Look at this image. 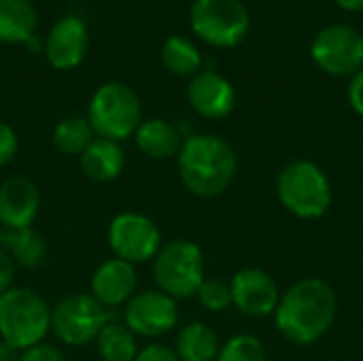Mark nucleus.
I'll list each match as a JSON object with an SVG mask.
<instances>
[{"instance_id":"nucleus-1","label":"nucleus","mask_w":363,"mask_h":361,"mask_svg":"<svg viewBox=\"0 0 363 361\" xmlns=\"http://www.w3.org/2000/svg\"><path fill=\"white\" fill-rule=\"evenodd\" d=\"M336 313L338 298L334 287L321 279H302L281 296L274 323L289 343L308 347L332 330Z\"/></svg>"},{"instance_id":"nucleus-2","label":"nucleus","mask_w":363,"mask_h":361,"mask_svg":"<svg viewBox=\"0 0 363 361\" xmlns=\"http://www.w3.org/2000/svg\"><path fill=\"white\" fill-rule=\"evenodd\" d=\"M179 160V177L187 191L198 198L221 196L236 179L238 155L234 147L215 134H194L183 140Z\"/></svg>"},{"instance_id":"nucleus-3","label":"nucleus","mask_w":363,"mask_h":361,"mask_svg":"<svg viewBox=\"0 0 363 361\" xmlns=\"http://www.w3.org/2000/svg\"><path fill=\"white\" fill-rule=\"evenodd\" d=\"M277 196L294 217L306 221L323 217L334 200L328 174L311 160L291 162L279 172Z\"/></svg>"},{"instance_id":"nucleus-4","label":"nucleus","mask_w":363,"mask_h":361,"mask_svg":"<svg viewBox=\"0 0 363 361\" xmlns=\"http://www.w3.org/2000/svg\"><path fill=\"white\" fill-rule=\"evenodd\" d=\"M87 121L98 138L121 143L143 123V104L136 91L119 81L100 85L87 106Z\"/></svg>"},{"instance_id":"nucleus-5","label":"nucleus","mask_w":363,"mask_h":361,"mask_svg":"<svg viewBox=\"0 0 363 361\" xmlns=\"http://www.w3.org/2000/svg\"><path fill=\"white\" fill-rule=\"evenodd\" d=\"M51 330V309L28 287H11L0 296V338L19 351L40 345Z\"/></svg>"},{"instance_id":"nucleus-6","label":"nucleus","mask_w":363,"mask_h":361,"mask_svg":"<svg viewBox=\"0 0 363 361\" xmlns=\"http://www.w3.org/2000/svg\"><path fill=\"white\" fill-rule=\"evenodd\" d=\"M153 279L157 289L174 300L198 294L204 277V253L191 240H170L153 257Z\"/></svg>"},{"instance_id":"nucleus-7","label":"nucleus","mask_w":363,"mask_h":361,"mask_svg":"<svg viewBox=\"0 0 363 361\" xmlns=\"http://www.w3.org/2000/svg\"><path fill=\"white\" fill-rule=\"evenodd\" d=\"M189 23L200 40L228 49L247 36L251 17L242 0H194Z\"/></svg>"},{"instance_id":"nucleus-8","label":"nucleus","mask_w":363,"mask_h":361,"mask_svg":"<svg viewBox=\"0 0 363 361\" xmlns=\"http://www.w3.org/2000/svg\"><path fill=\"white\" fill-rule=\"evenodd\" d=\"M111 321V313L89 294H70L51 311V330L68 347H83Z\"/></svg>"},{"instance_id":"nucleus-9","label":"nucleus","mask_w":363,"mask_h":361,"mask_svg":"<svg viewBox=\"0 0 363 361\" xmlns=\"http://www.w3.org/2000/svg\"><path fill=\"white\" fill-rule=\"evenodd\" d=\"M315 64L334 77H353L363 68V34L347 23H332L313 38Z\"/></svg>"},{"instance_id":"nucleus-10","label":"nucleus","mask_w":363,"mask_h":361,"mask_svg":"<svg viewBox=\"0 0 363 361\" xmlns=\"http://www.w3.org/2000/svg\"><path fill=\"white\" fill-rule=\"evenodd\" d=\"M108 245L115 257L130 264H145L162 249L157 223L143 213H121L108 226Z\"/></svg>"},{"instance_id":"nucleus-11","label":"nucleus","mask_w":363,"mask_h":361,"mask_svg":"<svg viewBox=\"0 0 363 361\" xmlns=\"http://www.w3.org/2000/svg\"><path fill=\"white\" fill-rule=\"evenodd\" d=\"M123 321L132 330L134 336L157 338L174 330L179 323L177 300L166 296L164 291H140L125 304Z\"/></svg>"},{"instance_id":"nucleus-12","label":"nucleus","mask_w":363,"mask_h":361,"mask_svg":"<svg viewBox=\"0 0 363 361\" xmlns=\"http://www.w3.org/2000/svg\"><path fill=\"white\" fill-rule=\"evenodd\" d=\"M232 306H236L247 317H268L274 315L281 291L277 281L262 268H242L238 270L232 281Z\"/></svg>"},{"instance_id":"nucleus-13","label":"nucleus","mask_w":363,"mask_h":361,"mask_svg":"<svg viewBox=\"0 0 363 361\" xmlns=\"http://www.w3.org/2000/svg\"><path fill=\"white\" fill-rule=\"evenodd\" d=\"M89 47V32L81 17L66 15L53 23L49 30L43 53L51 68L55 70H72L81 66V62L87 55Z\"/></svg>"},{"instance_id":"nucleus-14","label":"nucleus","mask_w":363,"mask_h":361,"mask_svg":"<svg viewBox=\"0 0 363 361\" xmlns=\"http://www.w3.org/2000/svg\"><path fill=\"white\" fill-rule=\"evenodd\" d=\"M187 100L200 117L223 119L236 106V89L219 72L204 70L191 77L187 85Z\"/></svg>"},{"instance_id":"nucleus-15","label":"nucleus","mask_w":363,"mask_h":361,"mask_svg":"<svg viewBox=\"0 0 363 361\" xmlns=\"http://www.w3.org/2000/svg\"><path fill=\"white\" fill-rule=\"evenodd\" d=\"M40 211V194L34 181L11 177L0 185V226L4 230L32 228Z\"/></svg>"},{"instance_id":"nucleus-16","label":"nucleus","mask_w":363,"mask_h":361,"mask_svg":"<svg viewBox=\"0 0 363 361\" xmlns=\"http://www.w3.org/2000/svg\"><path fill=\"white\" fill-rule=\"evenodd\" d=\"M138 274L134 264L119 257L100 264L91 277V296L106 309L125 304L134 298Z\"/></svg>"},{"instance_id":"nucleus-17","label":"nucleus","mask_w":363,"mask_h":361,"mask_svg":"<svg viewBox=\"0 0 363 361\" xmlns=\"http://www.w3.org/2000/svg\"><path fill=\"white\" fill-rule=\"evenodd\" d=\"M81 170L96 183L115 181L125 166V153L119 143L106 138H94L89 147L79 155Z\"/></svg>"},{"instance_id":"nucleus-18","label":"nucleus","mask_w":363,"mask_h":361,"mask_svg":"<svg viewBox=\"0 0 363 361\" xmlns=\"http://www.w3.org/2000/svg\"><path fill=\"white\" fill-rule=\"evenodd\" d=\"M136 147L151 160H170L181 151V134L166 119H147L136 130Z\"/></svg>"},{"instance_id":"nucleus-19","label":"nucleus","mask_w":363,"mask_h":361,"mask_svg":"<svg viewBox=\"0 0 363 361\" xmlns=\"http://www.w3.org/2000/svg\"><path fill=\"white\" fill-rule=\"evenodd\" d=\"M36 26L38 13L30 0H0V43H26Z\"/></svg>"},{"instance_id":"nucleus-20","label":"nucleus","mask_w":363,"mask_h":361,"mask_svg":"<svg viewBox=\"0 0 363 361\" xmlns=\"http://www.w3.org/2000/svg\"><path fill=\"white\" fill-rule=\"evenodd\" d=\"M0 249L23 268H36L47 257V243L34 228L0 230Z\"/></svg>"},{"instance_id":"nucleus-21","label":"nucleus","mask_w":363,"mask_h":361,"mask_svg":"<svg viewBox=\"0 0 363 361\" xmlns=\"http://www.w3.org/2000/svg\"><path fill=\"white\" fill-rule=\"evenodd\" d=\"M219 349L217 334L208 326L194 321L179 332L174 353L181 361H217Z\"/></svg>"},{"instance_id":"nucleus-22","label":"nucleus","mask_w":363,"mask_h":361,"mask_svg":"<svg viewBox=\"0 0 363 361\" xmlns=\"http://www.w3.org/2000/svg\"><path fill=\"white\" fill-rule=\"evenodd\" d=\"M96 349L102 361H134L138 355L136 336L125 323L108 321L96 336Z\"/></svg>"},{"instance_id":"nucleus-23","label":"nucleus","mask_w":363,"mask_h":361,"mask_svg":"<svg viewBox=\"0 0 363 361\" xmlns=\"http://www.w3.org/2000/svg\"><path fill=\"white\" fill-rule=\"evenodd\" d=\"M162 64L177 77H194L202 66V53L189 38L177 34L162 45Z\"/></svg>"},{"instance_id":"nucleus-24","label":"nucleus","mask_w":363,"mask_h":361,"mask_svg":"<svg viewBox=\"0 0 363 361\" xmlns=\"http://www.w3.org/2000/svg\"><path fill=\"white\" fill-rule=\"evenodd\" d=\"M94 130L87 121V117H79V115H70L64 117L51 134L53 147L64 153V155H81L89 143L94 140Z\"/></svg>"},{"instance_id":"nucleus-25","label":"nucleus","mask_w":363,"mask_h":361,"mask_svg":"<svg viewBox=\"0 0 363 361\" xmlns=\"http://www.w3.org/2000/svg\"><path fill=\"white\" fill-rule=\"evenodd\" d=\"M217 361H268V353L257 336L236 334L221 345Z\"/></svg>"},{"instance_id":"nucleus-26","label":"nucleus","mask_w":363,"mask_h":361,"mask_svg":"<svg viewBox=\"0 0 363 361\" xmlns=\"http://www.w3.org/2000/svg\"><path fill=\"white\" fill-rule=\"evenodd\" d=\"M196 296H198L200 304L211 313H223L232 306L230 283H225L221 279H204Z\"/></svg>"},{"instance_id":"nucleus-27","label":"nucleus","mask_w":363,"mask_h":361,"mask_svg":"<svg viewBox=\"0 0 363 361\" xmlns=\"http://www.w3.org/2000/svg\"><path fill=\"white\" fill-rule=\"evenodd\" d=\"M17 147H19V140H17L15 130L9 123L0 121V168L6 166L17 155Z\"/></svg>"},{"instance_id":"nucleus-28","label":"nucleus","mask_w":363,"mask_h":361,"mask_svg":"<svg viewBox=\"0 0 363 361\" xmlns=\"http://www.w3.org/2000/svg\"><path fill=\"white\" fill-rule=\"evenodd\" d=\"M19 361H66L64 353L51 345H34L30 349H26L21 355H19Z\"/></svg>"},{"instance_id":"nucleus-29","label":"nucleus","mask_w":363,"mask_h":361,"mask_svg":"<svg viewBox=\"0 0 363 361\" xmlns=\"http://www.w3.org/2000/svg\"><path fill=\"white\" fill-rule=\"evenodd\" d=\"M134 361H181L177 357L174 349L164 347V345H149L145 349L138 351Z\"/></svg>"},{"instance_id":"nucleus-30","label":"nucleus","mask_w":363,"mask_h":361,"mask_svg":"<svg viewBox=\"0 0 363 361\" xmlns=\"http://www.w3.org/2000/svg\"><path fill=\"white\" fill-rule=\"evenodd\" d=\"M349 102H351L353 111L363 117V68L357 70L351 77V83H349Z\"/></svg>"},{"instance_id":"nucleus-31","label":"nucleus","mask_w":363,"mask_h":361,"mask_svg":"<svg viewBox=\"0 0 363 361\" xmlns=\"http://www.w3.org/2000/svg\"><path fill=\"white\" fill-rule=\"evenodd\" d=\"M15 279V262L11 260V255L6 251L0 249V296L11 289Z\"/></svg>"},{"instance_id":"nucleus-32","label":"nucleus","mask_w":363,"mask_h":361,"mask_svg":"<svg viewBox=\"0 0 363 361\" xmlns=\"http://www.w3.org/2000/svg\"><path fill=\"white\" fill-rule=\"evenodd\" d=\"M19 355H21L19 349H15L13 345L0 338V361H19Z\"/></svg>"},{"instance_id":"nucleus-33","label":"nucleus","mask_w":363,"mask_h":361,"mask_svg":"<svg viewBox=\"0 0 363 361\" xmlns=\"http://www.w3.org/2000/svg\"><path fill=\"white\" fill-rule=\"evenodd\" d=\"M336 4L345 11H353V13H359L363 11V0H336Z\"/></svg>"},{"instance_id":"nucleus-34","label":"nucleus","mask_w":363,"mask_h":361,"mask_svg":"<svg viewBox=\"0 0 363 361\" xmlns=\"http://www.w3.org/2000/svg\"><path fill=\"white\" fill-rule=\"evenodd\" d=\"M26 45H28V49H30V51H43V45H45V43H40L36 36H32V38H28V40H26Z\"/></svg>"},{"instance_id":"nucleus-35","label":"nucleus","mask_w":363,"mask_h":361,"mask_svg":"<svg viewBox=\"0 0 363 361\" xmlns=\"http://www.w3.org/2000/svg\"><path fill=\"white\" fill-rule=\"evenodd\" d=\"M0 230H2V228H0Z\"/></svg>"}]
</instances>
